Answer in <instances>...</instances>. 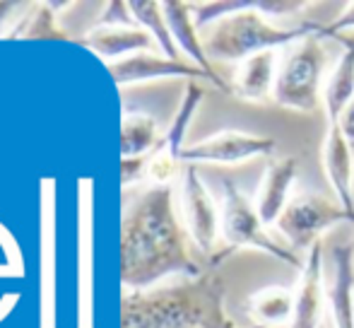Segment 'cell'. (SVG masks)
<instances>
[{
  "label": "cell",
  "mask_w": 354,
  "mask_h": 328,
  "mask_svg": "<svg viewBox=\"0 0 354 328\" xmlns=\"http://www.w3.org/2000/svg\"><path fill=\"white\" fill-rule=\"evenodd\" d=\"M123 282L149 287L167 275H203L174 212L171 186H154L133 206L123 222Z\"/></svg>",
  "instance_id": "1"
},
{
  "label": "cell",
  "mask_w": 354,
  "mask_h": 328,
  "mask_svg": "<svg viewBox=\"0 0 354 328\" xmlns=\"http://www.w3.org/2000/svg\"><path fill=\"white\" fill-rule=\"evenodd\" d=\"M306 0H214L191 5L196 27L212 24L205 51L214 61L241 63L263 51H280L316 32V24L275 27L270 17L306 10Z\"/></svg>",
  "instance_id": "2"
},
{
  "label": "cell",
  "mask_w": 354,
  "mask_h": 328,
  "mask_svg": "<svg viewBox=\"0 0 354 328\" xmlns=\"http://www.w3.org/2000/svg\"><path fill=\"white\" fill-rule=\"evenodd\" d=\"M227 319L224 285L214 273L123 300V328H222Z\"/></svg>",
  "instance_id": "3"
},
{
  "label": "cell",
  "mask_w": 354,
  "mask_h": 328,
  "mask_svg": "<svg viewBox=\"0 0 354 328\" xmlns=\"http://www.w3.org/2000/svg\"><path fill=\"white\" fill-rule=\"evenodd\" d=\"M326 39L316 32L304 37L301 42L287 46L280 61L272 99L289 111L311 113L323 104V84H326Z\"/></svg>",
  "instance_id": "4"
},
{
  "label": "cell",
  "mask_w": 354,
  "mask_h": 328,
  "mask_svg": "<svg viewBox=\"0 0 354 328\" xmlns=\"http://www.w3.org/2000/svg\"><path fill=\"white\" fill-rule=\"evenodd\" d=\"M219 239L224 242L222 256H229L241 248H253L272 256L275 261H282L287 266H294L301 271L304 261L294 253L289 244H282L268 232V225L258 215L256 203L248 201L241 193V188L234 181L222 183V206H219Z\"/></svg>",
  "instance_id": "5"
},
{
  "label": "cell",
  "mask_w": 354,
  "mask_h": 328,
  "mask_svg": "<svg viewBox=\"0 0 354 328\" xmlns=\"http://www.w3.org/2000/svg\"><path fill=\"white\" fill-rule=\"evenodd\" d=\"M340 222H354V217L337 201L318 193H306L289 201L284 212L277 220V232L287 239L289 246L297 248H311L321 242L330 227Z\"/></svg>",
  "instance_id": "6"
},
{
  "label": "cell",
  "mask_w": 354,
  "mask_h": 328,
  "mask_svg": "<svg viewBox=\"0 0 354 328\" xmlns=\"http://www.w3.org/2000/svg\"><path fill=\"white\" fill-rule=\"evenodd\" d=\"M275 138L256 136L246 131H219L205 140L188 145L181 152V162L191 164H241L256 157H268L275 152Z\"/></svg>",
  "instance_id": "7"
},
{
  "label": "cell",
  "mask_w": 354,
  "mask_h": 328,
  "mask_svg": "<svg viewBox=\"0 0 354 328\" xmlns=\"http://www.w3.org/2000/svg\"><path fill=\"white\" fill-rule=\"evenodd\" d=\"M181 210L193 244L203 256H210L219 239V208L212 193L203 183V179L198 176L196 167H191V164L183 172Z\"/></svg>",
  "instance_id": "8"
},
{
  "label": "cell",
  "mask_w": 354,
  "mask_h": 328,
  "mask_svg": "<svg viewBox=\"0 0 354 328\" xmlns=\"http://www.w3.org/2000/svg\"><path fill=\"white\" fill-rule=\"evenodd\" d=\"M294 311L289 328H323V311L328 307V285L323 280V244H313L306 251L294 287Z\"/></svg>",
  "instance_id": "9"
},
{
  "label": "cell",
  "mask_w": 354,
  "mask_h": 328,
  "mask_svg": "<svg viewBox=\"0 0 354 328\" xmlns=\"http://www.w3.org/2000/svg\"><path fill=\"white\" fill-rule=\"evenodd\" d=\"M203 97H205L203 87H198V84H188L186 94H183L181 107H178L176 118H174V123L169 126L167 138L159 143L154 157L147 162V172H149V176L157 181V186H167L169 179L178 172L181 152L186 150V147H183V138H186L188 123H191L193 113H196L198 107H201Z\"/></svg>",
  "instance_id": "10"
},
{
  "label": "cell",
  "mask_w": 354,
  "mask_h": 328,
  "mask_svg": "<svg viewBox=\"0 0 354 328\" xmlns=\"http://www.w3.org/2000/svg\"><path fill=\"white\" fill-rule=\"evenodd\" d=\"M299 174V157H272L266 164V172H263L261 186L256 191V210L263 217L268 227L277 225L284 208L289 206V193L294 188Z\"/></svg>",
  "instance_id": "11"
},
{
  "label": "cell",
  "mask_w": 354,
  "mask_h": 328,
  "mask_svg": "<svg viewBox=\"0 0 354 328\" xmlns=\"http://www.w3.org/2000/svg\"><path fill=\"white\" fill-rule=\"evenodd\" d=\"M321 160L335 201L354 217V150L337 126H328Z\"/></svg>",
  "instance_id": "12"
},
{
  "label": "cell",
  "mask_w": 354,
  "mask_h": 328,
  "mask_svg": "<svg viewBox=\"0 0 354 328\" xmlns=\"http://www.w3.org/2000/svg\"><path fill=\"white\" fill-rule=\"evenodd\" d=\"M162 10H164V17H167L169 32H171V37H174V44H176V46L181 48L188 58H191L193 66L201 68V71L210 78L212 84H217L222 92H229V87L224 84L222 75L214 71L212 58L207 56V51H205V44H203L201 37H198V27H196V22H193L191 5L162 3Z\"/></svg>",
  "instance_id": "13"
},
{
  "label": "cell",
  "mask_w": 354,
  "mask_h": 328,
  "mask_svg": "<svg viewBox=\"0 0 354 328\" xmlns=\"http://www.w3.org/2000/svg\"><path fill=\"white\" fill-rule=\"evenodd\" d=\"M328 314H330L333 328H354V248L350 244L333 246Z\"/></svg>",
  "instance_id": "14"
},
{
  "label": "cell",
  "mask_w": 354,
  "mask_h": 328,
  "mask_svg": "<svg viewBox=\"0 0 354 328\" xmlns=\"http://www.w3.org/2000/svg\"><path fill=\"white\" fill-rule=\"evenodd\" d=\"M277 71H280L277 51L256 53V56L246 58L236 66L232 92L243 102H266V99L272 97Z\"/></svg>",
  "instance_id": "15"
},
{
  "label": "cell",
  "mask_w": 354,
  "mask_h": 328,
  "mask_svg": "<svg viewBox=\"0 0 354 328\" xmlns=\"http://www.w3.org/2000/svg\"><path fill=\"white\" fill-rule=\"evenodd\" d=\"M111 75L116 82H133V80H149V78H198V80H207L210 78L201 71V68L191 66L183 61H171V58H157L149 53L126 58V61L111 66Z\"/></svg>",
  "instance_id": "16"
},
{
  "label": "cell",
  "mask_w": 354,
  "mask_h": 328,
  "mask_svg": "<svg viewBox=\"0 0 354 328\" xmlns=\"http://www.w3.org/2000/svg\"><path fill=\"white\" fill-rule=\"evenodd\" d=\"M354 99V48H342L335 68L328 73L323 84V107L328 113V126H335L340 113Z\"/></svg>",
  "instance_id": "17"
},
{
  "label": "cell",
  "mask_w": 354,
  "mask_h": 328,
  "mask_svg": "<svg viewBox=\"0 0 354 328\" xmlns=\"http://www.w3.org/2000/svg\"><path fill=\"white\" fill-rule=\"evenodd\" d=\"M294 311V292L287 287H263L253 292L246 300V314L253 319V324L263 328H277L292 321Z\"/></svg>",
  "instance_id": "18"
},
{
  "label": "cell",
  "mask_w": 354,
  "mask_h": 328,
  "mask_svg": "<svg viewBox=\"0 0 354 328\" xmlns=\"http://www.w3.org/2000/svg\"><path fill=\"white\" fill-rule=\"evenodd\" d=\"M157 145V123L149 116H128L123 121V157H145V152Z\"/></svg>",
  "instance_id": "19"
},
{
  "label": "cell",
  "mask_w": 354,
  "mask_h": 328,
  "mask_svg": "<svg viewBox=\"0 0 354 328\" xmlns=\"http://www.w3.org/2000/svg\"><path fill=\"white\" fill-rule=\"evenodd\" d=\"M94 48L104 56H118L126 51H138V48L149 46V34L142 29H102L89 39Z\"/></svg>",
  "instance_id": "20"
},
{
  "label": "cell",
  "mask_w": 354,
  "mask_h": 328,
  "mask_svg": "<svg viewBox=\"0 0 354 328\" xmlns=\"http://www.w3.org/2000/svg\"><path fill=\"white\" fill-rule=\"evenodd\" d=\"M128 8H133V15L140 19L142 27H147L152 32V37L159 42V46L164 48L167 58L178 61V46L174 44V37L169 32L167 17H164V10L159 3H131Z\"/></svg>",
  "instance_id": "21"
},
{
  "label": "cell",
  "mask_w": 354,
  "mask_h": 328,
  "mask_svg": "<svg viewBox=\"0 0 354 328\" xmlns=\"http://www.w3.org/2000/svg\"><path fill=\"white\" fill-rule=\"evenodd\" d=\"M316 34L321 39H335L340 34H354V3H347L335 19L326 24H316Z\"/></svg>",
  "instance_id": "22"
},
{
  "label": "cell",
  "mask_w": 354,
  "mask_h": 328,
  "mask_svg": "<svg viewBox=\"0 0 354 328\" xmlns=\"http://www.w3.org/2000/svg\"><path fill=\"white\" fill-rule=\"evenodd\" d=\"M335 126L340 128L342 136H345V140L350 143V147L354 150V99L345 107V111L340 113V118H337Z\"/></svg>",
  "instance_id": "23"
},
{
  "label": "cell",
  "mask_w": 354,
  "mask_h": 328,
  "mask_svg": "<svg viewBox=\"0 0 354 328\" xmlns=\"http://www.w3.org/2000/svg\"><path fill=\"white\" fill-rule=\"evenodd\" d=\"M330 42H337L342 48H354V34H340V37L330 39Z\"/></svg>",
  "instance_id": "24"
},
{
  "label": "cell",
  "mask_w": 354,
  "mask_h": 328,
  "mask_svg": "<svg viewBox=\"0 0 354 328\" xmlns=\"http://www.w3.org/2000/svg\"><path fill=\"white\" fill-rule=\"evenodd\" d=\"M222 328H239V326H236V324H234V321H232V319H227V324H224Z\"/></svg>",
  "instance_id": "25"
}]
</instances>
